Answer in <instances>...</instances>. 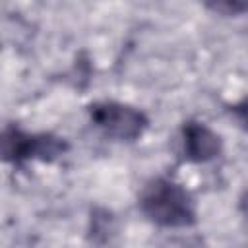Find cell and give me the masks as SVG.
Returning a JSON list of instances; mask_svg holds the SVG:
<instances>
[{
	"label": "cell",
	"instance_id": "7a4b0ae2",
	"mask_svg": "<svg viewBox=\"0 0 248 248\" xmlns=\"http://www.w3.org/2000/svg\"><path fill=\"white\" fill-rule=\"evenodd\" d=\"M70 151V141L54 132H31L10 122L0 126V163L23 167L27 163H56Z\"/></svg>",
	"mask_w": 248,
	"mask_h": 248
},
{
	"label": "cell",
	"instance_id": "3957f363",
	"mask_svg": "<svg viewBox=\"0 0 248 248\" xmlns=\"http://www.w3.org/2000/svg\"><path fill=\"white\" fill-rule=\"evenodd\" d=\"M85 110L91 126L105 138L118 143H134L141 140L151 124L149 116L141 108L114 99L93 101L85 107Z\"/></svg>",
	"mask_w": 248,
	"mask_h": 248
},
{
	"label": "cell",
	"instance_id": "277c9868",
	"mask_svg": "<svg viewBox=\"0 0 248 248\" xmlns=\"http://www.w3.org/2000/svg\"><path fill=\"white\" fill-rule=\"evenodd\" d=\"M225 141L203 120L190 118L180 126V155L186 163L205 165L223 155Z\"/></svg>",
	"mask_w": 248,
	"mask_h": 248
},
{
	"label": "cell",
	"instance_id": "5b68a950",
	"mask_svg": "<svg viewBox=\"0 0 248 248\" xmlns=\"http://www.w3.org/2000/svg\"><path fill=\"white\" fill-rule=\"evenodd\" d=\"M203 6L219 17H242L248 12V0H203Z\"/></svg>",
	"mask_w": 248,
	"mask_h": 248
},
{
	"label": "cell",
	"instance_id": "6da1fadb",
	"mask_svg": "<svg viewBox=\"0 0 248 248\" xmlns=\"http://www.w3.org/2000/svg\"><path fill=\"white\" fill-rule=\"evenodd\" d=\"M138 209L159 229H192L198 225V203L192 192L172 176L149 178L138 192Z\"/></svg>",
	"mask_w": 248,
	"mask_h": 248
}]
</instances>
